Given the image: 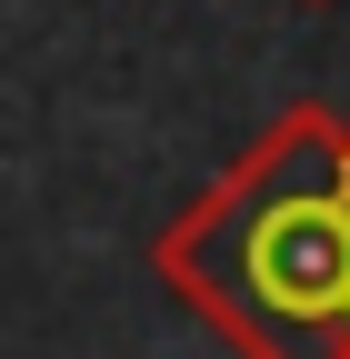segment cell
Segmentation results:
<instances>
[{"mask_svg": "<svg viewBox=\"0 0 350 359\" xmlns=\"http://www.w3.org/2000/svg\"><path fill=\"white\" fill-rule=\"evenodd\" d=\"M150 280L240 359H350V120L290 100L150 230Z\"/></svg>", "mask_w": 350, "mask_h": 359, "instance_id": "obj_1", "label": "cell"}, {"mask_svg": "<svg viewBox=\"0 0 350 359\" xmlns=\"http://www.w3.org/2000/svg\"><path fill=\"white\" fill-rule=\"evenodd\" d=\"M300 11H330V0H300Z\"/></svg>", "mask_w": 350, "mask_h": 359, "instance_id": "obj_2", "label": "cell"}]
</instances>
